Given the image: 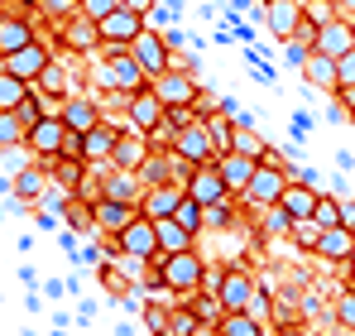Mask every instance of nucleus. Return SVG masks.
Here are the masks:
<instances>
[{
    "label": "nucleus",
    "mask_w": 355,
    "mask_h": 336,
    "mask_svg": "<svg viewBox=\"0 0 355 336\" xmlns=\"http://www.w3.org/2000/svg\"><path fill=\"white\" fill-rule=\"evenodd\" d=\"M187 197L197 207H211V202H226L236 192L226 187V178L216 173V164H202V168H187Z\"/></svg>",
    "instance_id": "9b49d317"
},
{
    "label": "nucleus",
    "mask_w": 355,
    "mask_h": 336,
    "mask_svg": "<svg viewBox=\"0 0 355 336\" xmlns=\"http://www.w3.org/2000/svg\"><path fill=\"white\" fill-rule=\"evenodd\" d=\"M154 283L164 293H178V303H187L197 288H207V260L197 255V245L192 250H178V255H164L154 264Z\"/></svg>",
    "instance_id": "f257e3e1"
},
{
    "label": "nucleus",
    "mask_w": 355,
    "mask_h": 336,
    "mask_svg": "<svg viewBox=\"0 0 355 336\" xmlns=\"http://www.w3.org/2000/svg\"><path fill=\"white\" fill-rule=\"evenodd\" d=\"M336 322H341L346 332H355V288H346V293L336 298Z\"/></svg>",
    "instance_id": "a18cd8bd"
},
{
    "label": "nucleus",
    "mask_w": 355,
    "mask_h": 336,
    "mask_svg": "<svg viewBox=\"0 0 355 336\" xmlns=\"http://www.w3.org/2000/svg\"><path fill=\"white\" fill-rule=\"evenodd\" d=\"M187 308L197 312V322H221V312H226V308H221V298H216V293H202V288L187 298Z\"/></svg>",
    "instance_id": "c9c22d12"
},
{
    "label": "nucleus",
    "mask_w": 355,
    "mask_h": 336,
    "mask_svg": "<svg viewBox=\"0 0 355 336\" xmlns=\"http://www.w3.org/2000/svg\"><path fill=\"white\" fill-rule=\"evenodd\" d=\"M192 327H197V312H192L187 303H178V308H173V317H168V336H187Z\"/></svg>",
    "instance_id": "37998d69"
},
{
    "label": "nucleus",
    "mask_w": 355,
    "mask_h": 336,
    "mask_svg": "<svg viewBox=\"0 0 355 336\" xmlns=\"http://www.w3.org/2000/svg\"><path fill=\"white\" fill-rule=\"evenodd\" d=\"M116 250L125 260H139V264H159V230L149 217H135V221L116 230Z\"/></svg>",
    "instance_id": "423d86ee"
},
{
    "label": "nucleus",
    "mask_w": 355,
    "mask_h": 336,
    "mask_svg": "<svg viewBox=\"0 0 355 336\" xmlns=\"http://www.w3.org/2000/svg\"><path fill=\"white\" fill-rule=\"evenodd\" d=\"M259 15H264L269 34L284 39V44L302 29V0H259Z\"/></svg>",
    "instance_id": "2eb2a0df"
},
{
    "label": "nucleus",
    "mask_w": 355,
    "mask_h": 336,
    "mask_svg": "<svg viewBox=\"0 0 355 336\" xmlns=\"http://www.w3.org/2000/svg\"><path fill=\"white\" fill-rule=\"evenodd\" d=\"M336 96H341V101H346V106H351V115H355V87H341V92H336Z\"/></svg>",
    "instance_id": "5fc2aeb1"
},
{
    "label": "nucleus",
    "mask_w": 355,
    "mask_h": 336,
    "mask_svg": "<svg viewBox=\"0 0 355 336\" xmlns=\"http://www.w3.org/2000/svg\"><path fill=\"white\" fill-rule=\"evenodd\" d=\"M120 5L135 10V15H149V10H154V0H120Z\"/></svg>",
    "instance_id": "3c124183"
},
{
    "label": "nucleus",
    "mask_w": 355,
    "mask_h": 336,
    "mask_svg": "<svg viewBox=\"0 0 355 336\" xmlns=\"http://www.w3.org/2000/svg\"><path fill=\"white\" fill-rule=\"evenodd\" d=\"M111 149H116V125H92L87 135H77V159L87 168H111Z\"/></svg>",
    "instance_id": "4468645a"
},
{
    "label": "nucleus",
    "mask_w": 355,
    "mask_h": 336,
    "mask_svg": "<svg viewBox=\"0 0 355 336\" xmlns=\"http://www.w3.org/2000/svg\"><path fill=\"white\" fill-rule=\"evenodd\" d=\"M149 159V135L144 130H116V149H111V168H130V173H139V164Z\"/></svg>",
    "instance_id": "a211bd4d"
},
{
    "label": "nucleus",
    "mask_w": 355,
    "mask_h": 336,
    "mask_svg": "<svg viewBox=\"0 0 355 336\" xmlns=\"http://www.w3.org/2000/svg\"><path fill=\"white\" fill-rule=\"evenodd\" d=\"M164 120H168V106L144 87V92H135L130 101H125V125L130 130H144V135H154V130H164Z\"/></svg>",
    "instance_id": "6e6552de"
},
{
    "label": "nucleus",
    "mask_w": 355,
    "mask_h": 336,
    "mask_svg": "<svg viewBox=\"0 0 355 336\" xmlns=\"http://www.w3.org/2000/svg\"><path fill=\"white\" fill-rule=\"evenodd\" d=\"M10 183H15V192H10V197H19V202H39V197H44V187H49V173H44V168H15V173H10Z\"/></svg>",
    "instance_id": "c756f323"
},
{
    "label": "nucleus",
    "mask_w": 355,
    "mask_h": 336,
    "mask_svg": "<svg viewBox=\"0 0 355 336\" xmlns=\"http://www.w3.org/2000/svg\"><path fill=\"white\" fill-rule=\"evenodd\" d=\"M154 230H159V260H164V255H178V250H192V240H197V235H192L187 226H178L173 217H159Z\"/></svg>",
    "instance_id": "c85d7f7f"
},
{
    "label": "nucleus",
    "mask_w": 355,
    "mask_h": 336,
    "mask_svg": "<svg viewBox=\"0 0 355 336\" xmlns=\"http://www.w3.org/2000/svg\"><path fill=\"white\" fill-rule=\"evenodd\" d=\"M24 130H29V125H24L15 111H0V154L15 149V144H24Z\"/></svg>",
    "instance_id": "e433bc0d"
},
{
    "label": "nucleus",
    "mask_w": 355,
    "mask_h": 336,
    "mask_svg": "<svg viewBox=\"0 0 355 336\" xmlns=\"http://www.w3.org/2000/svg\"><path fill=\"white\" fill-rule=\"evenodd\" d=\"M351 336H355V332H351Z\"/></svg>",
    "instance_id": "13d9d810"
},
{
    "label": "nucleus",
    "mask_w": 355,
    "mask_h": 336,
    "mask_svg": "<svg viewBox=\"0 0 355 336\" xmlns=\"http://www.w3.org/2000/svg\"><path fill=\"white\" fill-rule=\"evenodd\" d=\"M231 149H236V154H250V159H264V154H269V149H264V140L254 135V125H245V120H236Z\"/></svg>",
    "instance_id": "72a5a7b5"
},
{
    "label": "nucleus",
    "mask_w": 355,
    "mask_h": 336,
    "mask_svg": "<svg viewBox=\"0 0 355 336\" xmlns=\"http://www.w3.org/2000/svg\"><path fill=\"white\" fill-rule=\"evenodd\" d=\"M297 72L307 77V87H317V92H327V96H336V87H341V77H336V58L307 53V62H302Z\"/></svg>",
    "instance_id": "b1692460"
},
{
    "label": "nucleus",
    "mask_w": 355,
    "mask_h": 336,
    "mask_svg": "<svg viewBox=\"0 0 355 336\" xmlns=\"http://www.w3.org/2000/svg\"><path fill=\"white\" fill-rule=\"evenodd\" d=\"M302 19L307 24H327V19H336V5L331 0H302Z\"/></svg>",
    "instance_id": "79ce46f5"
},
{
    "label": "nucleus",
    "mask_w": 355,
    "mask_h": 336,
    "mask_svg": "<svg viewBox=\"0 0 355 336\" xmlns=\"http://www.w3.org/2000/svg\"><path fill=\"white\" fill-rule=\"evenodd\" d=\"M336 77H341V87H355V49H346V53L336 58ZM336 87V92H341Z\"/></svg>",
    "instance_id": "de8ad7c7"
},
{
    "label": "nucleus",
    "mask_w": 355,
    "mask_h": 336,
    "mask_svg": "<svg viewBox=\"0 0 355 336\" xmlns=\"http://www.w3.org/2000/svg\"><path fill=\"white\" fill-rule=\"evenodd\" d=\"M341 226H355V202H341Z\"/></svg>",
    "instance_id": "864d4df0"
},
{
    "label": "nucleus",
    "mask_w": 355,
    "mask_h": 336,
    "mask_svg": "<svg viewBox=\"0 0 355 336\" xmlns=\"http://www.w3.org/2000/svg\"><path fill=\"white\" fill-rule=\"evenodd\" d=\"M288 240H293L297 250H317V240H322V221H312V217H297L293 221V230H288Z\"/></svg>",
    "instance_id": "f704fd0d"
},
{
    "label": "nucleus",
    "mask_w": 355,
    "mask_h": 336,
    "mask_svg": "<svg viewBox=\"0 0 355 336\" xmlns=\"http://www.w3.org/2000/svg\"><path fill=\"white\" fill-rule=\"evenodd\" d=\"M34 39H39V29H34L24 15H0V58L24 49V44H34Z\"/></svg>",
    "instance_id": "393cba45"
},
{
    "label": "nucleus",
    "mask_w": 355,
    "mask_h": 336,
    "mask_svg": "<svg viewBox=\"0 0 355 336\" xmlns=\"http://www.w3.org/2000/svg\"><path fill=\"white\" fill-rule=\"evenodd\" d=\"M92 87L116 92V72H111V62H92Z\"/></svg>",
    "instance_id": "8fccbe9b"
},
{
    "label": "nucleus",
    "mask_w": 355,
    "mask_h": 336,
    "mask_svg": "<svg viewBox=\"0 0 355 336\" xmlns=\"http://www.w3.org/2000/svg\"><path fill=\"white\" fill-rule=\"evenodd\" d=\"M29 96H34V87H29V82H19V77H10V72L0 67V111H19Z\"/></svg>",
    "instance_id": "473e14b6"
},
{
    "label": "nucleus",
    "mask_w": 355,
    "mask_h": 336,
    "mask_svg": "<svg viewBox=\"0 0 355 336\" xmlns=\"http://www.w3.org/2000/svg\"><path fill=\"white\" fill-rule=\"evenodd\" d=\"M274 207H284L288 217H312V207H317V187L307 183V178H288V187H284V197L274 202Z\"/></svg>",
    "instance_id": "5701e85b"
},
{
    "label": "nucleus",
    "mask_w": 355,
    "mask_h": 336,
    "mask_svg": "<svg viewBox=\"0 0 355 336\" xmlns=\"http://www.w3.org/2000/svg\"><path fill=\"white\" fill-rule=\"evenodd\" d=\"M264 212H269V217H264V226H259L264 235H288V230H293V217H288L284 207H264Z\"/></svg>",
    "instance_id": "a19ab883"
},
{
    "label": "nucleus",
    "mask_w": 355,
    "mask_h": 336,
    "mask_svg": "<svg viewBox=\"0 0 355 336\" xmlns=\"http://www.w3.org/2000/svg\"><path fill=\"white\" fill-rule=\"evenodd\" d=\"M168 317H173V308H159V303L144 308V327H149L154 336H168Z\"/></svg>",
    "instance_id": "c03bdc74"
},
{
    "label": "nucleus",
    "mask_w": 355,
    "mask_h": 336,
    "mask_svg": "<svg viewBox=\"0 0 355 336\" xmlns=\"http://www.w3.org/2000/svg\"><path fill=\"white\" fill-rule=\"evenodd\" d=\"M317 260H331V264H346L355 255V230L351 226H322V240L312 250Z\"/></svg>",
    "instance_id": "6ab92c4d"
},
{
    "label": "nucleus",
    "mask_w": 355,
    "mask_h": 336,
    "mask_svg": "<svg viewBox=\"0 0 355 336\" xmlns=\"http://www.w3.org/2000/svg\"><path fill=\"white\" fill-rule=\"evenodd\" d=\"M182 197H187V183H149V187H144V197H139V217H149V221L173 217Z\"/></svg>",
    "instance_id": "dca6fc26"
},
{
    "label": "nucleus",
    "mask_w": 355,
    "mask_h": 336,
    "mask_svg": "<svg viewBox=\"0 0 355 336\" xmlns=\"http://www.w3.org/2000/svg\"><path fill=\"white\" fill-rule=\"evenodd\" d=\"M346 274H351V288H355V255L346 260Z\"/></svg>",
    "instance_id": "6e6d98bb"
},
{
    "label": "nucleus",
    "mask_w": 355,
    "mask_h": 336,
    "mask_svg": "<svg viewBox=\"0 0 355 336\" xmlns=\"http://www.w3.org/2000/svg\"><path fill=\"white\" fill-rule=\"evenodd\" d=\"M116 5H120V0H77V10H82L87 19H106Z\"/></svg>",
    "instance_id": "49530a36"
},
{
    "label": "nucleus",
    "mask_w": 355,
    "mask_h": 336,
    "mask_svg": "<svg viewBox=\"0 0 355 336\" xmlns=\"http://www.w3.org/2000/svg\"><path fill=\"white\" fill-rule=\"evenodd\" d=\"M187 336H221V332H216V322H197Z\"/></svg>",
    "instance_id": "603ef678"
},
{
    "label": "nucleus",
    "mask_w": 355,
    "mask_h": 336,
    "mask_svg": "<svg viewBox=\"0 0 355 336\" xmlns=\"http://www.w3.org/2000/svg\"><path fill=\"white\" fill-rule=\"evenodd\" d=\"M284 187H288V168L279 164L274 154H264V159L254 164V178L245 183V192H240V197H245L250 207H274V202L284 197Z\"/></svg>",
    "instance_id": "7ed1b4c3"
},
{
    "label": "nucleus",
    "mask_w": 355,
    "mask_h": 336,
    "mask_svg": "<svg viewBox=\"0 0 355 336\" xmlns=\"http://www.w3.org/2000/svg\"><path fill=\"white\" fill-rule=\"evenodd\" d=\"M351 230H355V226H351Z\"/></svg>",
    "instance_id": "4d7b16f0"
},
{
    "label": "nucleus",
    "mask_w": 355,
    "mask_h": 336,
    "mask_svg": "<svg viewBox=\"0 0 355 336\" xmlns=\"http://www.w3.org/2000/svg\"><path fill=\"white\" fill-rule=\"evenodd\" d=\"M39 10H44V15H49V24L58 29L62 19H72V15H77V0H39Z\"/></svg>",
    "instance_id": "ea45409f"
},
{
    "label": "nucleus",
    "mask_w": 355,
    "mask_h": 336,
    "mask_svg": "<svg viewBox=\"0 0 355 336\" xmlns=\"http://www.w3.org/2000/svg\"><path fill=\"white\" fill-rule=\"evenodd\" d=\"M312 221H322V226H341V202H336V197H322V192H317Z\"/></svg>",
    "instance_id": "58836bf2"
},
{
    "label": "nucleus",
    "mask_w": 355,
    "mask_h": 336,
    "mask_svg": "<svg viewBox=\"0 0 355 336\" xmlns=\"http://www.w3.org/2000/svg\"><path fill=\"white\" fill-rule=\"evenodd\" d=\"M125 49H130V58H135V62L149 72V82H154L159 72H168V58H173V49H168V34H159L154 24H144V29H139V34H135Z\"/></svg>",
    "instance_id": "39448f33"
},
{
    "label": "nucleus",
    "mask_w": 355,
    "mask_h": 336,
    "mask_svg": "<svg viewBox=\"0 0 355 336\" xmlns=\"http://www.w3.org/2000/svg\"><path fill=\"white\" fill-rule=\"evenodd\" d=\"M149 92L164 101V106H192L197 101V77L192 72H182V67H168V72H159L154 82H149Z\"/></svg>",
    "instance_id": "0eeeda50"
},
{
    "label": "nucleus",
    "mask_w": 355,
    "mask_h": 336,
    "mask_svg": "<svg viewBox=\"0 0 355 336\" xmlns=\"http://www.w3.org/2000/svg\"><path fill=\"white\" fill-rule=\"evenodd\" d=\"M34 92H39V96H72V72H67L58 58H53V62H49V67L39 72Z\"/></svg>",
    "instance_id": "7c9ffc66"
},
{
    "label": "nucleus",
    "mask_w": 355,
    "mask_h": 336,
    "mask_svg": "<svg viewBox=\"0 0 355 336\" xmlns=\"http://www.w3.org/2000/svg\"><path fill=\"white\" fill-rule=\"evenodd\" d=\"M254 164H259V159H250V154H236V149H226V154L216 159V173L226 178V187H231V192H245V183L254 178Z\"/></svg>",
    "instance_id": "a878e982"
},
{
    "label": "nucleus",
    "mask_w": 355,
    "mask_h": 336,
    "mask_svg": "<svg viewBox=\"0 0 355 336\" xmlns=\"http://www.w3.org/2000/svg\"><path fill=\"white\" fill-rule=\"evenodd\" d=\"M173 221L178 226H187V230H192V235H197V230H202V207H197V202H192V197H182V202H178V212H173Z\"/></svg>",
    "instance_id": "4c0bfd02"
},
{
    "label": "nucleus",
    "mask_w": 355,
    "mask_h": 336,
    "mask_svg": "<svg viewBox=\"0 0 355 336\" xmlns=\"http://www.w3.org/2000/svg\"><path fill=\"white\" fill-rule=\"evenodd\" d=\"M49 62H53V53H49V49H44L39 39H34V44H24V49H15V53H5V58H0V67H5L10 77L29 82V87L39 82V72H44Z\"/></svg>",
    "instance_id": "f8f14e48"
},
{
    "label": "nucleus",
    "mask_w": 355,
    "mask_h": 336,
    "mask_svg": "<svg viewBox=\"0 0 355 336\" xmlns=\"http://www.w3.org/2000/svg\"><path fill=\"white\" fill-rule=\"evenodd\" d=\"M96 29H101V44H106V49H125V44L144 29V15H135V10L116 5L106 19H96Z\"/></svg>",
    "instance_id": "f3484780"
},
{
    "label": "nucleus",
    "mask_w": 355,
    "mask_h": 336,
    "mask_svg": "<svg viewBox=\"0 0 355 336\" xmlns=\"http://www.w3.org/2000/svg\"><path fill=\"white\" fill-rule=\"evenodd\" d=\"M216 332L221 336H264V317H254V312H221Z\"/></svg>",
    "instance_id": "2f4dec72"
},
{
    "label": "nucleus",
    "mask_w": 355,
    "mask_h": 336,
    "mask_svg": "<svg viewBox=\"0 0 355 336\" xmlns=\"http://www.w3.org/2000/svg\"><path fill=\"white\" fill-rule=\"evenodd\" d=\"M168 149H173V154H178L187 168L216 164V144H211V135H207V120H187L182 130H173Z\"/></svg>",
    "instance_id": "20e7f679"
},
{
    "label": "nucleus",
    "mask_w": 355,
    "mask_h": 336,
    "mask_svg": "<svg viewBox=\"0 0 355 336\" xmlns=\"http://www.w3.org/2000/svg\"><path fill=\"white\" fill-rule=\"evenodd\" d=\"M135 217H139V207H135V202H116V197H101V202L92 207L96 230H111V235H116V230H125Z\"/></svg>",
    "instance_id": "4be33fe9"
},
{
    "label": "nucleus",
    "mask_w": 355,
    "mask_h": 336,
    "mask_svg": "<svg viewBox=\"0 0 355 336\" xmlns=\"http://www.w3.org/2000/svg\"><path fill=\"white\" fill-rule=\"evenodd\" d=\"M58 39H62V49L77 53V58H87V53L101 49V29H96V19H87L82 10H77L72 19H62V24H58Z\"/></svg>",
    "instance_id": "ddd939ff"
},
{
    "label": "nucleus",
    "mask_w": 355,
    "mask_h": 336,
    "mask_svg": "<svg viewBox=\"0 0 355 336\" xmlns=\"http://www.w3.org/2000/svg\"><path fill=\"white\" fill-rule=\"evenodd\" d=\"M346 49H355V24L346 19V15H336V19H327V24H317V29H312V53L341 58Z\"/></svg>",
    "instance_id": "9d476101"
},
{
    "label": "nucleus",
    "mask_w": 355,
    "mask_h": 336,
    "mask_svg": "<svg viewBox=\"0 0 355 336\" xmlns=\"http://www.w3.org/2000/svg\"><path fill=\"white\" fill-rule=\"evenodd\" d=\"M202 221H207V226H226V221H231V197H226V202L202 207Z\"/></svg>",
    "instance_id": "09e8293b"
},
{
    "label": "nucleus",
    "mask_w": 355,
    "mask_h": 336,
    "mask_svg": "<svg viewBox=\"0 0 355 336\" xmlns=\"http://www.w3.org/2000/svg\"><path fill=\"white\" fill-rule=\"evenodd\" d=\"M254 293H259L254 274H245V269H236V264L216 274V298H221V308H226V312H245Z\"/></svg>",
    "instance_id": "1a4fd4ad"
},
{
    "label": "nucleus",
    "mask_w": 355,
    "mask_h": 336,
    "mask_svg": "<svg viewBox=\"0 0 355 336\" xmlns=\"http://www.w3.org/2000/svg\"><path fill=\"white\" fill-rule=\"evenodd\" d=\"M24 144L34 159H58V154H77V135L62 125V115H39L24 130Z\"/></svg>",
    "instance_id": "f03ea898"
},
{
    "label": "nucleus",
    "mask_w": 355,
    "mask_h": 336,
    "mask_svg": "<svg viewBox=\"0 0 355 336\" xmlns=\"http://www.w3.org/2000/svg\"><path fill=\"white\" fill-rule=\"evenodd\" d=\"M44 164V173L58 183L62 192H77V183H82V173H87V164L77 159V154H58V159H39Z\"/></svg>",
    "instance_id": "cd10ccee"
},
{
    "label": "nucleus",
    "mask_w": 355,
    "mask_h": 336,
    "mask_svg": "<svg viewBox=\"0 0 355 336\" xmlns=\"http://www.w3.org/2000/svg\"><path fill=\"white\" fill-rule=\"evenodd\" d=\"M111 72H116V92H144L149 87V72L130 58V49H111Z\"/></svg>",
    "instance_id": "412c9836"
},
{
    "label": "nucleus",
    "mask_w": 355,
    "mask_h": 336,
    "mask_svg": "<svg viewBox=\"0 0 355 336\" xmlns=\"http://www.w3.org/2000/svg\"><path fill=\"white\" fill-rule=\"evenodd\" d=\"M101 197H116V202H135L139 207V197H144V178L139 173H130V168H111L106 173V192Z\"/></svg>",
    "instance_id": "bb28decb"
},
{
    "label": "nucleus",
    "mask_w": 355,
    "mask_h": 336,
    "mask_svg": "<svg viewBox=\"0 0 355 336\" xmlns=\"http://www.w3.org/2000/svg\"><path fill=\"white\" fill-rule=\"evenodd\" d=\"M62 125H67L72 135H87L92 125H101V101H96V96H77V92H72V96L62 101Z\"/></svg>",
    "instance_id": "aec40b11"
}]
</instances>
